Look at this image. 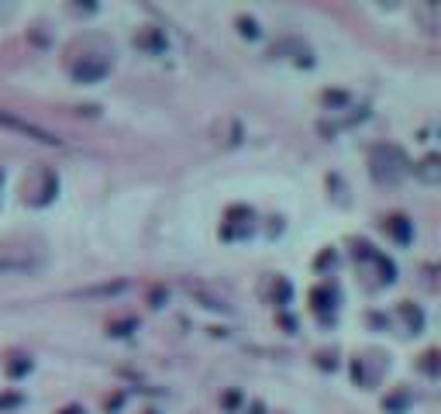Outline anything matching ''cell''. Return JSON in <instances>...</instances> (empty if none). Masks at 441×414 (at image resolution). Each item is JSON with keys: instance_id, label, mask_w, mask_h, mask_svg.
<instances>
[{"instance_id": "cell-1", "label": "cell", "mask_w": 441, "mask_h": 414, "mask_svg": "<svg viewBox=\"0 0 441 414\" xmlns=\"http://www.w3.org/2000/svg\"><path fill=\"white\" fill-rule=\"evenodd\" d=\"M369 169H372V180L376 183H400L403 176H407V159L400 156V149H393V145H379V149H372V156H369Z\"/></svg>"}, {"instance_id": "cell-2", "label": "cell", "mask_w": 441, "mask_h": 414, "mask_svg": "<svg viewBox=\"0 0 441 414\" xmlns=\"http://www.w3.org/2000/svg\"><path fill=\"white\" fill-rule=\"evenodd\" d=\"M0 128L17 131V135H24V138H31V142H38V145H49V149H63V145H66L56 131H49V128H42V124H35V121H24V117H17V114H10V110H0Z\"/></svg>"}, {"instance_id": "cell-3", "label": "cell", "mask_w": 441, "mask_h": 414, "mask_svg": "<svg viewBox=\"0 0 441 414\" xmlns=\"http://www.w3.org/2000/svg\"><path fill=\"white\" fill-rule=\"evenodd\" d=\"M69 73H73L76 83H97V80H103V76L110 73V63H107L103 56H83V59L73 63Z\"/></svg>"}, {"instance_id": "cell-4", "label": "cell", "mask_w": 441, "mask_h": 414, "mask_svg": "<svg viewBox=\"0 0 441 414\" xmlns=\"http://www.w3.org/2000/svg\"><path fill=\"white\" fill-rule=\"evenodd\" d=\"M249 221H252V210L245 207H231L228 210V224H224V238H238L249 231Z\"/></svg>"}, {"instance_id": "cell-5", "label": "cell", "mask_w": 441, "mask_h": 414, "mask_svg": "<svg viewBox=\"0 0 441 414\" xmlns=\"http://www.w3.org/2000/svg\"><path fill=\"white\" fill-rule=\"evenodd\" d=\"M414 176H417L421 183L435 187V183L441 180V159H438V156H428V159H421V163L414 166Z\"/></svg>"}, {"instance_id": "cell-6", "label": "cell", "mask_w": 441, "mask_h": 414, "mask_svg": "<svg viewBox=\"0 0 441 414\" xmlns=\"http://www.w3.org/2000/svg\"><path fill=\"white\" fill-rule=\"evenodd\" d=\"M386 228L393 231V238H397V242H403V245L410 242V221H407L403 214H393V217L386 221Z\"/></svg>"}, {"instance_id": "cell-7", "label": "cell", "mask_w": 441, "mask_h": 414, "mask_svg": "<svg viewBox=\"0 0 441 414\" xmlns=\"http://www.w3.org/2000/svg\"><path fill=\"white\" fill-rule=\"evenodd\" d=\"M128 290V283H103V287H87V290H76V297H114Z\"/></svg>"}, {"instance_id": "cell-8", "label": "cell", "mask_w": 441, "mask_h": 414, "mask_svg": "<svg viewBox=\"0 0 441 414\" xmlns=\"http://www.w3.org/2000/svg\"><path fill=\"white\" fill-rule=\"evenodd\" d=\"M24 270H35L31 259H14V256H0V273H24Z\"/></svg>"}, {"instance_id": "cell-9", "label": "cell", "mask_w": 441, "mask_h": 414, "mask_svg": "<svg viewBox=\"0 0 441 414\" xmlns=\"http://www.w3.org/2000/svg\"><path fill=\"white\" fill-rule=\"evenodd\" d=\"M331 304H335V294H328V290H314V308L321 310V314L331 308Z\"/></svg>"}, {"instance_id": "cell-10", "label": "cell", "mask_w": 441, "mask_h": 414, "mask_svg": "<svg viewBox=\"0 0 441 414\" xmlns=\"http://www.w3.org/2000/svg\"><path fill=\"white\" fill-rule=\"evenodd\" d=\"M135 328V321H117V324H110V335H128Z\"/></svg>"}, {"instance_id": "cell-11", "label": "cell", "mask_w": 441, "mask_h": 414, "mask_svg": "<svg viewBox=\"0 0 441 414\" xmlns=\"http://www.w3.org/2000/svg\"><path fill=\"white\" fill-rule=\"evenodd\" d=\"M242 35H249V38H256V35H259V28H256V21H245V17H242Z\"/></svg>"}, {"instance_id": "cell-12", "label": "cell", "mask_w": 441, "mask_h": 414, "mask_svg": "<svg viewBox=\"0 0 441 414\" xmlns=\"http://www.w3.org/2000/svg\"><path fill=\"white\" fill-rule=\"evenodd\" d=\"M403 317H407L410 324H417V328H421V310H410L407 304H403Z\"/></svg>"}, {"instance_id": "cell-13", "label": "cell", "mask_w": 441, "mask_h": 414, "mask_svg": "<svg viewBox=\"0 0 441 414\" xmlns=\"http://www.w3.org/2000/svg\"><path fill=\"white\" fill-rule=\"evenodd\" d=\"M24 370H31V363H10V376H21Z\"/></svg>"}, {"instance_id": "cell-14", "label": "cell", "mask_w": 441, "mask_h": 414, "mask_svg": "<svg viewBox=\"0 0 441 414\" xmlns=\"http://www.w3.org/2000/svg\"><path fill=\"white\" fill-rule=\"evenodd\" d=\"M63 414H83V411H80V408H66Z\"/></svg>"}, {"instance_id": "cell-15", "label": "cell", "mask_w": 441, "mask_h": 414, "mask_svg": "<svg viewBox=\"0 0 441 414\" xmlns=\"http://www.w3.org/2000/svg\"><path fill=\"white\" fill-rule=\"evenodd\" d=\"M0 187H3V176H0Z\"/></svg>"}]
</instances>
